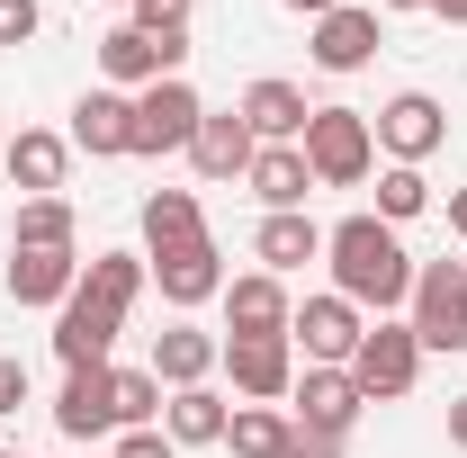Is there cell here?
Returning <instances> with one entry per match:
<instances>
[{"label":"cell","mask_w":467,"mask_h":458,"mask_svg":"<svg viewBox=\"0 0 467 458\" xmlns=\"http://www.w3.org/2000/svg\"><path fill=\"white\" fill-rule=\"evenodd\" d=\"M0 458H27V450H0Z\"/></svg>","instance_id":"b9f144b4"},{"label":"cell","mask_w":467,"mask_h":458,"mask_svg":"<svg viewBox=\"0 0 467 458\" xmlns=\"http://www.w3.org/2000/svg\"><path fill=\"white\" fill-rule=\"evenodd\" d=\"M109 378H117V432H153L162 378H153V369H109Z\"/></svg>","instance_id":"f546056e"},{"label":"cell","mask_w":467,"mask_h":458,"mask_svg":"<svg viewBox=\"0 0 467 458\" xmlns=\"http://www.w3.org/2000/svg\"><path fill=\"white\" fill-rule=\"evenodd\" d=\"M81 287V243L72 252H27V243H9V297L18 306H63Z\"/></svg>","instance_id":"e0dca14e"},{"label":"cell","mask_w":467,"mask_h":458,"mask_svg":"<svg viewBox=\"0 0 467 458\" xmlns=\"http://www.w3.org/2000/svg\"><path fill=\"white\" fill-rule=\"evenodd\" d=\"M225 450L234 458H296V413H279V404H234Z\"/></svg>","instance_id":"484cf974"},{"label":"cell","mask_w":467,"mask_h":458,"mask_svg":"<svg viewBox=\"0 0 467 458\" xmlns=\"http://www.w3.org/2000/svg\"><path fill=\"white\" fill-rule=\"evenodd\" d=\"M0 172L18 180L27 198H63V180H72V135H55V126H18L9 153H0Z\"/></svg>","instance_id":"4fadbf2b"},{"label":"cell","mask_w":467,"mask_h":458,"mask_svg":"<svg viewBox=\"0 0 467 458\" xmlns=\"http://www.w3.org/2000/svg\"><path fill=\"white\" fill-rule=\"evenodd\" d=\"M252 126H243V109H207L198 117V135H189V162H198V180H243L252 172Z\"/></svg>","instance_id":"2e32d148"},{"label":"cell","mask_w":467,"mask_h":458,"mask_svg":"<svg viewBox=\"0 0 467 458\" xmlns=\"http://www.w3.org/2000/svg\"><path fill=\"white\" fill-rule=\"evenodd\" d=\"M450 450H467V396L450 404Z\"/></svg>","instance_id":"d590c367"},{"label":"cell","mask_w":467,"mask_h":458,"mask_svg":"<svg viewBox=\"0 0 467 458\" xmlns=\"http://www.w3.org/2000/svg\"><path fill=\"white\" fill-rule=\"evenodd\" d=\"M109 369H72V378H63V396H55V432L63 441H109L117 432V378Z\"/></svg>","instance_id":"5bb4252c"},{"label":"cell","mask_w":467,"mask_h":458,"mask_svg":"<svg viewBox=\"0 0 467 458\" xmlns=\"http://www.w3.org/2000/svg\"><path fill=\"white\" fill-rule=\"evenodd\" d=\"M342 450H350L342 432H296V458H342Z\"/></svg>","instance_id":"e575fe53"},{"label":"cell","mask_w":467,"mask_h":458,"mask_svg":"<svg viewBox=\"0 0 467 458\" xmlns=\"http://www.w3.org/2000/svg\"><path fill=\"white\" fill-rule=\"evenodd\" d=\"M46 27V0H0V46H27Z\"/></svg>","instance_id":"1f68e13d"},{"label":"cell","mask_w":467,"mask_h":458,"mask_svg":"<svg viewBox=\"0 0 467 458\" xmlns=\"http://www.w3.org/2000/svg\"><path fill=\"white\" fill-rule=\"evenodd\" d=\"M117 458H180V450H171V432L153 422V432H117Z\"/></svg>","instance_id":"d6a6232c"},{"label":"cell","mask_w":467,"mask_h":458,"mask_svg":"<svg viewBox=\"0 0 467 458\" xmlns=\"http://www.w3.org/2000/svg\"><path fill=\"white\" fill-rule=\"evenodd\" d=\"M109 9H135V0H109Z\"/></svg>","instance_id":"60d3db41"},{"label":"cell","mask_w":467,"mask_h":458,"mask_svg":"<svg viewBox=\"0 0 467 458\" xmlns=\"http://www.w3.org/2000/svg\"><path fill=\"white\" fill-rule=\"evenodd\" d=\"M405 324H413V342H422V359H431V350L459 359L467 350V261H413Z\"/></svg>","instance_id":"3957f363"},{"label":"cell","mask_w":467,"mask_h":458,"mask_svg":"<svg viewBox=\"0 0 467 458\" xmlns=\"http://www.w3.org/2000/svg\"><path fill=\"white\" fill-rule=\"evenodd\" d=\"M431 9H441V18H450V27H467V0H431Z\"/></svg>","instance_id":"f35d334b"},{"label":"cell","mask_w":467,"mask_h":458,"mask_svg":"<svg viewBox=\"0 0 467 458\" xmlns=\"http://www.w3.org/2000/svg\"><path fill=\"white\" fill-rule=\"evenodd\" d=\"M243 189H252L270 216H288V207H306L315 172H306V153H296V144H261V153H252V172H243Z\"/></svg>","instance_id":"603a6c76"},{"label":"cell","mask_w":467,"mask_h":458,"mask_svg":"<svg viewBox=\"0 0 467 458\" xmlns=\"http://www.w3.org/2000/svg\"><path fill=\"white\" fill-rule=\"evenodd\" d=\"M450 234L467 243V189H450Z\"/></svg>","instance_id":"8d00e7d4"},{"label":"cell","mask_w":467,"mask_h":458,"mask_svg":"<svg viewBox=\"0 0 467 458\" xmlns=\"http://www.w3.org/2000/svg\"><path fill=\"white\" fill-rule=\"evenodd\" d=\"M153 287L171 297L180 315H189V306H207V297H225V252H216V234H198V243L162 252V261H153Z\"/></svg>","instance_id":"9a60e30c"},{"label":"cell","mask_w":467,"mask_h":458,"mask_svg":"<svg viewBox=\"0 0 467 458\" xmlns=\"http://www.w3.org/2000/svg\"><path fill=\"white\" fill-rule=\"evenodd\" d=\"M252 261H261L270 279H288V270H306V261H324V225H315L306 207H288V216H261V234H252Z\"/></svg>","instance_id":"7402d4cb"},{"label":"cell","mask_w":467,"mask_h":458,"mask_svg":"<svg viewBox=\"0 0 467 458\" xmlns=\"http://www.w3.org/2000/svg\"><path fill=\"white\" fill-rule=\"evenodd\" d=\"M198 234H207V216H198V189H153V198H144V261H162V252L198 243Z\"/></svg>","instance_id":"d4e9b609"},{"label":"cell","mask_w":467,"mask_h":458,"mask_svg":"<svg viewBox=\"0 0 467 458\" xmlns=\"http://www.w3.org/2000/svg\"><path fill=\"white\" fill-rule=\"evenodd\" d=\"M198 117H207V99L189 90V72L153 81V90H135V153H189Z\"/></svg>","instance_id":"9c48e42d"},{"label":"cell","mask_w":467,"mask_h":458,"mask_svg":"<svg viewBox=\"0 0 467 458\" xmlns=\"http://www.w3.org/2000/svg\"><path fill=\"white\" fill-rule=\"evenodd\" d=\"M225 396H216V387H171V396H162V432H171V450H216V441H225Z\"/></svg>","instance_id":"cb8c5ba5"},{"label":"cell","mask_w":467,"mask_h":458,"mask_svg":"<svg viewBox=\"0 0 467 458\" xmlns=\"http://www.w3.org/2000/svg\"><path fill=\"white\" fill-rule=\"evenodd\" d=\"M234 378V396L243 404H288L296 387V342L288 333H225V359H216Z\"/></svg>","instance_id":"5b68a950"},{"label":"cell","mask_w":467,"mask_h":458,"mask_svg":"<svg viewBox=\"0 0 467 458\" xmlns=\"http://www.w3.org/2000/svg\"><path fill=\"white\" fill-rule=\"evenodd\" d=\"M234 109H243V126H252V144H296V135H306V117H315V109H306V90L279 81V72H270V81H252Z\"/></svg>","instance_id":"ac0fdd59"},{"label":"cell","mask_w":467,"mask_h":458,"mask_svg":"<svg viewBox=\"0 0 467 458\" xmlns=\"http://www.w3.org/2000/svg\"><path fill=\"white\" fill-rule=\"evenodd\" d=\"M180 63H189V36H144V27H109L99 36V72H109V90H153V81H171Z\"/></svg>","instance_id":"ba28073f"},{"label":"cell","mask_w":467,"mask_h":458,"mask_svg":"<svg viewBox=\"0 0 467 458\" xmlns=\"http://www.w3.org/2000/svg\"><path fill=\"white\" fill-rule=\"evenodd\" d=\"M296 18H324V9H342V0H288Z\"/></svg>","instance_id":"74e56055"},{"label":"cell","mask_w":467,"mask_h":458,"mask_svg":"<svg viewBox=\"0 0 467 458\" xmlns=\"http://www.w3.org/2000/svg\"><path fill=\"white\" fill-rule=\"evenodd\" d=\"M296 153H306L315 189H359V180L378 172V135H368L359 109H315L306 135H296Z\"/></svg>","instance_id":"7a4b0ae2"},{"label":"cell","mask_w":467,"mask_h":458,"mask_svg":"<svg viewBox=\"0 0 467 458\" xmlns=\"http://www.w3.org/2000/svg\"><path fill=\"white\" fill-rule=\"evenodd\" d=\"M350 378H359V396H368V404L413 396V378H422V342H413V324L378 315V324L359 333V350H350Z\"/></svg>","instance_id":"277c9868"},{"label":"cell","mask_w":467,"mask_h":458,"mask_svg":"<svg viewBox=\"0 0 467 458\" xmlns=\"http://www.w3.org/2000/svg\"><path fill=\"white\" fill-rule=\"evenodd\" d=\"M288 404H296V432H342V441H350V422L368 413V396H359L350 369H296Z\"/></svg>","instance_id":"8fae6325"},{"label":"cell","mask_w":467,"mask_h":458,"mask_svg":"<svg viewBox=\"0 0 467 458\" xmlns=\"http://www.w3.org/2000/svg\"><path fill=\"white\" fill-rule=\"evenodd\" d=\"M324 261H333V287H342L350 306L368 315H396L413 297V252H405V234L387 225V216H342V225L324 234Z\"/></svg>","instance_id":"6da1fadb"},{"label":"cell","mask_w":467,"mask_h":458,"mask_svg":"<svg viewBox=\"0 0 467 458\" xmlns=\"http://www.w3.org/2000/svg\"><path fill=\"white\" fill-rule=\"evenodd\" d=\"M368 135H378V153H387V162H413V172H422V162L450 144V109H441L431 90H396L387 109L368 117Z\"/></svg>","instance_id":"8992f818"},{"label":"cell","mask_w":467,"mask_h":458,"mask_svg":"<svg viewBox=\"0 0 467 458\" xmlns=\"http://www.w3.org/2000/svg\"><path fill=\"white\" fill-rule=\"evenodd\" d=\"M288 315H296L288 279H270V270L225 279V333H288Z\"/></svg>","instance_id":"d6986e66"},{"label":"cell","mask_w":467,"mask_h":458,"mask_svg":"<svg viewBox=\"0 0 467 458\" xmlns=\"http://www.w3.org/2000/svg\"><path fill=\"white\" fill-rule=\"evenodd\" d=\"M144 279H153V261H144V252H90V261H81V287H90L99 306H117V315H135Z\"/></svg>","instance_id":"4316f807"},{"label":"cell","mask_w":467,"mask_h":458,"mask_svg":"<svg viewBox=\"0 0 467 458\" xmlns=\"http://www.w3.org/2000/svg\"><path fill=\"white\" fill-rule=\"evenodd\" d=\"M422 207H431V180L413 172V162H387V172H378V216H387V225H413Z\"/></svg>","instance_id":"f1b7e54d"},{"label":"cell","mask_w":467,"mask_h":458,"mask_svg":"<svg viewBox=\"0 0 467 458\" xmlns=\"http://www.w3.org/2000/svg\"><path fill=\"white\" fill-rule=\"evenodd\" d=\"M359 333H368V315L350 306L342 287H324V297H306L288 315V342L306 350V369H350V350H359Z\"/></svg>","instance_id":"52a82bcc"},{"label":"cell","mask_w":467,"mask_h":458,"mask_svg":"<svg viewBox=\"0 0 467 458\" xmlns=\"http://www.w3.org/2000/svg\"><path fill=\"white\" fill-rule=\"evenodd\" d=\"M72 153L126 162V153H135V99H126V90H81V99H72Z\"/></svg>","instance_id":"7c38bea8"},{"label":"cell","mask_w":467,"mask_h":458,"mask_svg":"<svg viewBox=\"0 0 467 458\" xmlns=\"http://www.w3.org/2000/svg\"><path fill=\"white\" fill-rule=\"evenodd\" d=\"M9 243H27V252H72V243H81L72 198H27V207H18V225H9Z\"/></svg>","instance_id":"83f0119b"},{"label":"cell","mask_w":467,"mask_h":458,"mask_svg":"<svg viewBox=\"0 0 467 458\" xmlns=\"http://www.w3.org/2000/svg\"><path fill=\"white\" fill-rule=\"evenodd\" d=\"M189 9H198V0H135L126 27H144V36H189Z\"/></svg>","instance_id":"4dcf8cb0"},{"label":"cell","mask_w":467,"mask_h":458,"mask_svg":"<svg viewBox=\"0 0 467 458\" xmlns=\"http://www.w3.org/2000/svg\"><path fill=\"white\" fill-rule=\"evenodd\" d=\"M117 333H126V315L99 306L90 287H72V297L55 306V359H63V369H109Z\"/></svg>","instance_id":"30bf717a"},{"label":"cell","mask_w":467,"mask_h":458,"mask_svg":"<svg viewBox=\"0 0 467 458\" xmlns=\"http://www.w3.org/2000/svg\"><path fill=\"white\" fill-rule=\"evenodd\" d=\"M387 9H431V0H387Z\"/></svg>","instance_id":"ab89813d"},{"label":"cell","mask_w":467,"mask_h":458,"mask_svg":"<svg viewBox=\"0 0 467 458\" xmlns=\"http://www.w3.org/2000/svg\"><path fill=\"white\" fill-rule=\"evenodd\" d=\"M27 404V359H0V413H18Z\"/></svg>","instance_id":"836d02e7"},{"label":"cell","mask_w":467,"mask_h":458,"mask_svg":"<svg viewBox=\"0 0 467 458\" xmlns=\"http://www.w3.org/2000/svg\"><path fill=\"white\" fill-rule=\"evenodd\" d=\"M0 153H9V135H0Z\"/></svg>","instance_id":"7bdbcfd3"},{"label":"cell","mask_w":467,"mask_h":458,"mask_svg":"<svg viewBox=\"0 0 467 458\" xmlns=\"http://www.w3.org/2000/svg\"><path fill=\"white\" fill-rule=\"evenodd\" d=\"M216 359H225V342H216V333H198L189 315H180L171 333H153V378H162V396H171V387H207V378H216Z\"/></svg>","instance_id":"ffe728a7"},{"label":"cell","mask_w":467,"mask_h":458,"mask_svg":"<svg viewBox=\"0 0 467 458\" xmlns=\"http://www.w3.org/2000/svg\"><path fill=\"white\" fill-rule=\"evenodd\" d=\"M306 55L324 63V72H359V63L378 55V9H350V0H342V9H324Z\"/></svg>","instance_id":"44dd1931"}]
</instances>
